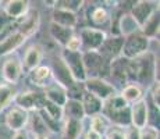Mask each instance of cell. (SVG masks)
I'll return each mask as SVG.
<instances>
[{"label":"cell","instance_id":"obj_15","mask_svg":"<svg viewBox=\"0 0 160 139\" xmlns=\"http://www.w3.org/2000/svg\"><path fill=\"white\" fill-rule=\"evenodd\" d=\"M41 25V14L36 8H29V11L18 20V31L22 32L27 38L35 35Z\"/></svg>","mask_w":160,"mask_h":139},{"label":"cell","instance_id":"obj_21","mask_svg":"<svg viewBox=\"0 0 160 139\" xmlns=\"http://www.w3.org/2000/svg\"><path fill=\"white\" fill-rule=\"evenodd\" d=\"M52 22L61 25L64 28L74 29L78 25V14L67 11V10H61V8H54L53 13H52Z\"/></svg>","mask_w":160,"mask_h":139},{"label":"cell","instance_id":"obj_5","mask_svg":"<svg viewBox=\"0 0 160 139\" xmlns=\"http://www.w3.org/2000/svg\"><path fill=\"white\" fill-rule=\"evenodd\" d=\"M81 41V53L85 52H98L102 46L104 39L107 38V33L103 29L98 28L85 27L79 29V33L77 35Z\"/></svg>","mask_w":160,"mask_h":139},{"label":"cell","instance_id":"obj_18","mask_svg":"<svg viewBox=\"0 0 160 139\" xmlns=\"http://www.w3.org/2000/svg\"><path fill=\"white\" fill-rule=\"evenodd\" d=\"M42 93H43L46 100L56 104L58 107H63L64 104H66V102L68 100V97H67V91L56 82H50L49 85H46Z\"/></svg>","mask_w":160,"mask_h":139},{"label":"cell","instance_id":"obj_32","mask_svg":"<svg viewBox=\"0 0 160 139\" xmlns=\"http://www.w3.org/2000/svg\"><path fill=\"white\" fill-rule=\"evenodd\" d=\"M110 121L103 116V114H98L95 117H91V128L92 131H95L96 134H99L100 137H104V135L109 132L110 129Z\"/></svg>","mask_w":160,"mask_h":139},{"label":"cell","instance_id":"obj_16","mask_svg":"<svg viewBox=\"0 0 160 139\" xmlns=\"http://www.w3.org/2000/svg\"><path fill=\"white\" fill-rule=\"evenodd\" d=\"M27 36L20 31H14L13 33H10L8 36H6L3 41H0V56H10L13 54L17 49H20L21 46L25 43Z\"/></svg>","mask_w":160,"mask_h":139},{"label":"cell","instance_id":"obj_14","mask_svg":"<svg viewBox=\"0 0 160 139\" xmlns=\"http://www.w3.org/2000/svg\"><path fill=\"white\" fill-rule=\"evenodd\" d=\"M122 45H124V38L122 36H107L99 47L98 53H99L104 60L112 63L114 58L121 56Z\"/></svg>","mask_w":160,"mask_h":139},{"label":"cell","instance_id":"obj_10","mask_svg":"<svg viewBox=\"0 0 160 139\" xmlns=\"http://www.w3.org/2000/svg\"><path fill=\"white\" fill-rule=\"evenodd\" d=\"M156 11H159V3L141 0V2H135L134 4H132L130 14L141 29V27H142L150 18V15L153 13H156Z\"/></svg>","mask_w":160,"mask_h":139},{"label":"cell","instance_id":"obj_43","mask_svg":"<svg viewBox=\"0 0 160 139\" xmlns=\"http://www.w3.org/2000/svg\"><path fill=\"white\" fill-rule=\"evenodd\" d=\"M0 4H2V2H0Z\"/></svg>","mask_w":160,"mask_h":139},{"label":"cell","instance_id":"obj_19","mask_svg":"<svg viewBox=\"0 0 160 139\" xmlns=\"http://www.w3.org/2000/svg\"><path fill=\"white\" fill-rule=\"evenodd\" d=\"M29 11V2L27 0H10L3 7V14L10 20H20Z\"/></svg>","mask_w":160,"mask_h":139},{"label":"cell","instance_id":"obj_20","mask_svg":"<svg viewBox=\"0 0 160 139\" xmlns=\"http://www.w3.org/2000/svg\"><path fill=\"white\" fill-rule=\"evenodd\" d=\"M117 29H118V35L122 38L132 35V33L138 32L139 27L137 25V22L134 21V18L131 17L130 13L127 11H121L117 15Z\"/></svg>","mask_w":160,"mask_h":139},{"label":"cell","instance_id":"obj_38","mask_svg":"<svg viewBox=\"0 0 160 139\" xmlns=\"http://www.w3.org/2000/svg\"><path fill=\"white\" fill-rule=\"evenodd\" d=\"M104 139H124V131H121V128H110L109 132L104 135Z\"/></svg>","mask_w":160,"mask_h":139},{"label":"cell","instance_id":"obj_37","mask_svg":"<svg viewBox=\"0 0 160 139\" xmlns=\"http://www.w3.org/2000/svg\"><path fill=\"white\" fill-rule=\"evenodd\" d=\"M64 49L68 52H81V41H79V38L77 35H74L68 41V43L66 45Z\"/></svg>","mask_w":160,"mask_h":139},{"label":"cell","instance_id":"obj_24","mask_svg":"<svg viewBox=\"0 0 160 139\" xmlns=\"http://www.w3.org/2000/svg\"><path fill=\"white\" fill-rule=\"evenodd\" d=\"M49 33H50L52 39L57 43L61 47H66V45L68 43V41L72 38L75 33H74V29H70V28H64L61 25H57V24L52 22L49 24Z\"/></svg>","mask_w":160,"mask_h":139},{"label":"cell","instance_id":"obj_7","mask_svg":"<svg viewBox=\"0 0 160 139\" xmlns=\"http://www.w3.org/2000/svg\"><path fill=\"white\" fill-rule=\"evenodd\" d=\"M84 88L88 93L96 96L102 102H106L107 99L117 95L114 85L103 78H87V81L84 82Z\"/></svg>","mask_w":160,"mask_h":139},{"label":"cell","instance_id":"obj_31","mask_svg":"<svg viewBox=\"0 0 160 139\" xmlns=\"http://www.w3.org/2000/svg\"><path fill=\"white\" fill-rule=\"evenodd\" d=\"M128 104H134L135 102L141 100L143 99V91H142V86L137 85V83H128L122 88L121 95H120Z\"/></svg>","mask_w":160,"mask_h":139},{"label":"cell","instance_id":"obj_40","mask_svg":"<svg viewBox=\"0 0 160 139\" xmlns=\"http://www.w3.org/2000/svg\"><path fill=\"white\" fill-rule=\"evenodd\" d=\"M11 139H29L28 131H27V129H21V131L14 132V135L11 137Z\"/></svg>","mask_w":160,"mask_h":139},{"label":"cell","instance_id":"obj_41","mask_svg":"<svg viewBox=\"0 0 160 139\" xmlns=\"http://www.w3.org/2000/svg\"><path fill=\"white\" fill-rule=\"evenodd\" d=\"M85 139H103V137H100L99 134H96L92 129H88V132L85 134Z\"/></svg>","mask_w":160,"mask_h":139},{"label":"cell","instance_id":"obj_34","mask_svg":"<svg viewBox=\"0 0 160 139\" xmlns=\"http://www.w3.org/2000/svg\"><path fill=\"white\" fill-rule=\"evenodd\" d=\"M84 4L85 2L82 0H60V2L54 3V8H61V10H67L77 14L84 7Z\"/></svg>","mask_w":160,"mask_h":139},{"label":"cell","instance_id":"obj_11","mask_svg":"<svg viewBox=\"0 0 160 139\" xmlns=\"http://www.w3.org/2000/svg\"><path fill=\"white\" fill-rule=\"evenodd\" d=\"M49 67H50L52 78L54 79V82L58 83L60 86H63L66 91L70 88H72V86L77 83L72 79L71 74H70L68 68L66 67V64H64V61L61 60L60 56L54 57L53 61H52V66H49Z\"/></svg>","mask_w":160,"mask_h":139},{"label":"cell","instance_id":"obj_26","mask_svg":"<svg viewBox=\"0 0 160 139\" xmlns=\"http://www.w3.org/2000/svg\"><path fill=\"white\" fill-rule=\"evenodd\" d=\"M88 20L92 24V28H98L106 25L110 21V13L107 11V8L104 6H92L88 10Z\"/></svg>","mask_w":160,"mask_h":139},{"label":"cell","instance_id":"obj_39","mask_svg":"<svg viewBox=\"0 0 160 139\" xmlns=\"http://www.w3.org/2000/svg\"><path fill=\"white\" fill-rule=\"evenodd\" d=\"M124 139H141L139 137V129L134 128V127H128L124 131Z\"/></svg>","mask_w":160,"mask_h":139},{"label":"cell","instance_id":"obj_35","mask_svg":"<svg viewBox=\"0 0 160 139\" xmlns=\"http://www.w3.org/2000/svg\"><path fill=\"white\" fill-rule=\"evenodd\" d=\"M42 109L46 111V114H49L52 118L57 120V121H63V120H64L63 107H58V106H56V104H53V103H50V102L45 100L43 107H42Z\"/></svg>","mask_w":160,"mask_h":139},{"label":"cell","instance_id":"obj_9","mask_svg":"<svg viewBox=\"0 0 160 139\" xmlns=\"http://www.w3.org/2000/svg\"><path fill=\"white\" fill-rule=\"evenodd\" d=\"M22 64L17 54H10L7 56V58L4 60L2 67V75L3 81L10 85H15L20 81L21 75H22Z\"/></svg>","mask_w":160,"mask_h":139},{"label":"cell","instance_id":"obj_42","mask_svg":"<svg viewBox=\"0 0 160 139\" xmlns=\"http://www.w3.org/2000/svg\"><path fill=\"white\" fill-rule=\"evenodd\" d=\"M35 139H49L48 135H39V137H35Z\"/></svg>","mask_w":160,"mask_h":139},{"label":"cell","instance_id":"obj_13","mask_svg":"<svg viewBox=\"0 0 160 139\" xmlns=\"http://www.w3.org/2000/svg\"><path fill=\"white\" fill-rule=\"evenodd\" d=\"M131 113V125L137 129H143L149 122V103L146 99L135 102L130 106Z\"/></svg>","mask_w":160,"mask_h":139},{"label":"cell","instance_id":"obj_28","mask_svg":"<svg viewBox=\"0 0 160 139\" xmlns=\"http://www.w3.org/2000/svg\"><path fill=\"white\" fill-rule=\"evenodd\" d=\"M159 27H160V17H159V11L153 13L150 15V18L141 27L139 32L142 33L145 38H148L149 41L156 39L159 36Z\"/></svg>","mask_w":160,"mask_h":139},{"label":"cell","instance_id":"obj_12","mask_svg":"<svg viewBox=\"0 0 160 139\" xmlns=\"http://www.w3.org/2000/svg\"><path fill=\"white\" fill-rule=\"evenodd\" d=\"M29 121V113L22 109H20L18 106H13L7 110L4 117V124L8 129H11L13 132L25 129L28 127Z\"/></svg>","mask_w":160,"mask_h":139},{"label":"cell","instance_id":"obj_25","mask_svg":"<svg viewBox=\"0 0 160 139\" xmlns=\"http://www.w3.org/2000/svg\"><path fill=\"white\" fill-rule=\"evenodd\" d=\"M84 131V124L79 120L64 118L61 127V139H79Z\"/></svg>","mask_w":160,"mask_h":139},{"label":"cell","instance_id":"obj_6","mask_svg":"<svg viewBox=\"0 0 160 139\" xmlns=\"http://www.w3.org/2000/svg\"><path fill=\"white\" fill-rule=\"evenodd\" d=\"M60 57L64 61L66 67L68 68L74 81L79 83H84L87 81V72H85L84 63H82L81 52H68L66 49H63L60 53Z\"/></svg>","mask_w":160,"mask_h":139},{"label":"cell","instance_id":"obj_29","mask_svg":"<svg viewBox=\"0 0 160 139\" xmlns=\"http://www.w3.org/2000/svg\"><path fill=\"white\" fill-rule=\"evenodd\" d=\"M63 114L64 118H72V120H82L85 118V113H84V107L82 103L79 100H68L66 102V104L63 106Z\"/></svg>","mask_w":160,"mask_h":139},{"label":"cell","instance_id":"obj_8","mask_svg":"<svg viewBox=\"0 0 160 139\" xmlns=\"http://www.w3.org/2000/svg\"><path fill=\"white\" fill-rule=\"evenodd\" d=\"M45 96L42 92H35V91H24L17 93L14 102L15 106L20 109L28 111V113H33V111H39L43 107L45 103Z\"/></svg>","mask_w":160,"mask_h":139},{"label":"cell","instance_id":"obj_23","mask_svg":"<svg viewBox=\"0 0 160 139\" xmlns=\"http://www.w3.org/2000/svg\"><path fill=\"white\" fill-rule=\"evenodd\" d=\"M28 79L32 85L39 86V88H45L46 85L50 83L52 79V71L49 66H38L36 68L28 72Z\"/></svg>","mask_w":160,"mask_h":139},{"label":"cell","instance_id":"obj_30","mask_svg":"<svg viewBox=\"0 0 160 139\" xmlns=\"http://www.w3.org/2000/svg\"><path fill=\"white\" fill-rule=\"evenodd\" d=\"M17 89L14 85L6 82H0V113L4 109H7L11 104V102L17 96Z\"/></svg>","mask_w":160,"mask_h":139},{"label":"cell","instance_id":"obj_1","mask_svg":"<svg viewBox=\"0 0 160 139\" xmlns=\"http://www.w3.org/2000/svg\"><path fill=\"white\" fill-rule=\"evenodd\" d=\"M155 81H158V63L152 52H146L135 60H128L127 83L150 86Z\"/></svg>","mask_w":160,"mask_h":139},{"label":"cell","instance_id":"obj_22","mask_svg":"<svg viewBox=\"0 0 160 139\" xmlns=\"http://www.w3.org/2000/svg\"><path fill=\"white\" fill-rule=\"evenodd\" d=\"M127 64L128 60L122 56L114 58L110 63L109 77H112V79H114L118 83H127Z\"/></svg>","mask_w":160,"mask_h":139},{"label":"cell","instance_id":"obj_33","mask_svg":"<svg viewBox=\"0 0 160 139\" xmlns=\"http://www.w3.org/2000/svg\"><path fill=\"white\" fill-rule=\"evenodd\" d=\"M28 125L31 127V131L33 132L35 137H39V135H46L48 134V129L43 124V121L41 120L39 114L36 111H33L32 116L29 114V121H28Z\"/></svg>","mask_w":160,"mask_h":139},{"label":"cell","instance_id":"obj_36","mask_svg":"<svg viewBox=\"0 0 160 139\" xmlns=\"http://www.w3.org/2000/svg\"><path fill=\"white\" fill-rule=\"evenodd\" d=\"M139 137L141 139H159V129L155 127L146 125L145 128L139 131Z\"/></svg>","mask_w":160,"mask_h":139},{"label":"cell","instance_id":"obj_2","mask_svg":"<svg viewBox=\"0 0 160 139\" xmlns=\"http://www.w3.org/2000/svg\"><path fill=\"white\" fill-rule=\"evenodd\" d=\"M102 114L117 128H128L131 127L130 104L120 95H114L106 102H103Z\"/></svg>","mask_w":160,"mask_h":139},{"label":"cell","instance_id":"obj_17","mask_svg":"<svg viewBox=\"0 0 160 139\" xmlns=\"http://www.w3.org/2000/svg\"><path fill=\"white\" fill-rule=\"evenodd\" d=\"M42 57H43V47L41 45H32L27 49L24 58L21 61L22 64V72L28 74L29 71H32L33 68H36L38 66H41Z\"/></svg>","mask_w":160,"mask_h":139},{"label":"cell","instance_id":"obj_3","mask_svg":"<svg viewBox=\"0 0 160 139\" xmlns=\"http://www.w3.org/2000/svg\"><path fill=\"white\" fill-rule=\"evenodd\" d=\"M82 63L87 72V78H103L109 77L110 63L98 52H85L82 53Z\"/></svg>","mask_w":160,"mask_h":139},{"label":"cell","instance_id":"obj_27","mask_svg":"<svg viewBox=\"0 0 160 139\" xmlns=\"http://www.w3.org/2000/svg\"><path fill=\"white\" fill-rule=\"evenodd\" d=\"M82 107H84V113L85 117H95L98 114H102V109H103V102L100 99H98L93 95L88 93L85 91L84 96H82Z\"/></svg>","mask_w":160,"mask_h":139},{"label":"cell","instance_id":"obj_4","mask_svg":"<svg viewBox=\"0 0 160 139\" xmlns=\"http://www.w3.org/2000/svg\"><path fill=\"white\" fill-rule=\"evenodd\" d=\"M149 43H150L149 39L145 38L138 31V32L124 38L121 56L124 58H127V60H135V58L141 57L142 54H145L146 52H149Z\"/></svg>","mask_w":160,"mask_h":139}]
</instances>
